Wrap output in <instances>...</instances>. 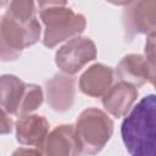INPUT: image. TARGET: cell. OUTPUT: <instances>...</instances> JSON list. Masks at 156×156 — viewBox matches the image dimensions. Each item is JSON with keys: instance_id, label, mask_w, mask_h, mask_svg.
<instances>
[{"instance_id": "8992f818", "label": "cell", "mask_w": 156, "mask_h": 156, "mask_svg": "<svg viewBox=\"0 0 156 156\" xmlns=\"http://www.w3.org/2000/svg\"><path fill=\"white\" fill-rule=\"evenodd\" d=\"M96 58L95 43L88 37H74L55 54V63L66 74L78 73L87 63Z\"/></svg>"}, {"instance_id": "7c38bea8", "label": "cell", "mask_w": 156, "mask_h": 156, "mask_svg": "<svg viewBox=\"0 0 156 156\" xmlns=\"http://www.w3.org/2000/svg\"><path fill=\"white\" fill-rule=\"evenodd\" d=\"M115 73L118 80L127 82L139 88L149 82L150 67L145 56L139 54H128L118 62Z\"/></svg>"}, {"instance_id": "6da1fadb", "label": "cell", "mask_w": 156, "mask_h": 156, "mask_svg": "<svg viewBox=\"0 0 156 156\" xmlns=\"http://www.w3.org/2000/svg\"><path fill=\"white\" fill-rule=\"evenodd\" d=\"M127 151L134 156H156V95L143 98L121 127Z\"/></svg>"}, {"instance_id": "e0dca14e", "label": "cell", "mask_w": 156, "mask_h": 156, "mask_svg": "<svg viewBox=\"0 0 156 156\" xmlns=\"http://www.w3.org/2000/svg\"><path fill=\"white\" fill-rule=\"evenodd\" d=\"M12 127H13V122L10 117V113L5 110L1 108V123H0V133L4 135V134H9L11 133L12 130Z\"/></svg>"}, {"instance_id": "277c9868", "label": "cell", "mask_w": 156, "mask_h": 156, "mask_svg": "<svg viewBox=\"0 0 156 156\" xmlns=\"http://www.w3.org/2000/svg\"><path fill=\"white\" fill-rule=\"evenodd\" d=\"M40 20L45 26L43 44L49 49L83 33L87 26V20L82 13L65 6L40 10Z\"/></svg>"}, {"instance_id": "30bf717a", "label": "cell", "mask_w": 156, "mask_h": 156, "mask_svg": "<svg viewBox=\"0 0 156 156\" xmlns=\"http://www.w3.org/2000/svg\"><path fill=\"white\" fill-rule=\"evenodd\" d=\"M138 98L136 87L118 80L102 95V106L113 117H124Z\"/></svg>"}, {"instance_id": "ffe728a7", "label": "cell", "mask_w": 156, "mask_h": 156, "mask_svg": "<svg viewBox=\"0 0 156 156\" xmlns=\"http://www.w3.org/2000/svg\"><path fill=\"white\" fill-rule=\"evenodd\" d=\"M149 82L154 85V88L156 89V71H152L150 72V78H149Z\"/></svg>"}, {"instance_id": "8fae6325", "label": "cell", "mask_w": 156, "mask_h": 156, "mask_svg": "<svg viewBox=\"0 0 156 156\" xmlns=\"http://www.w3.org/2000/svg\"><path fill=\"white\" fill-rule=\"evenodd\" d=\"M113 71L104 63L90 66L79 78V89L90 98H101L112 85Z\"/></svg>"}, {"instance_id": "2e32d148", "label": "cell", "mask_w": 156, "mask_h": 156, "mask_svg": "<svg viewBox=\"0 0 156 156\" xmlns=\"http://www.w3.org/2000/svg\"><path fill=\"white\" fill-rule=\"evenodd\" d=\"M145 58L149 63L150 72L156 71V33L147 35L145 41Z\"/></svg>"}, {"instance_id": "4fadbf2b", "label": "cell", "mask_w": 156, "mask_h": 156, "mask_svg": "<svg viewBox=\"0 0 156 156\" xmlns=\"http://www.w3.org/2000/svg\"><path fill=\"white\" fill-rule=\"evenodd\" d=\"M27 84L13 74H4L0 78L1 108L10 115H17Z\"/></svg>"}, {"instance_id": "5b68a950", "label": "cell", "mask_w": 156, "mask_h": 156, "mask_svg": "<svg viewBox=\"0 0 156 156\" xmlns=\"http://www.w3.org/2000/svg\"><path fill=\"white\" fill-rule=\"evenodd\" d=\"M126 41L139 34L156 33V0H133L122 15Z\"/></svg>"}, {"instance_id": "52a82bcc", "label": "cell", "mask_w": 156, "mask_h": 156, "mask_svg": "<svg viewBox=\"0 0 156 156\" xmlns=\"http://www.w3.org/2000/svg\"><path fill=\"white\" fill-rule=\"evenodd\" d=\"M48 105L56 112L68 111L74 102L76 80L71 74H55L45 83Z\"/></svg>"}, {"instance_id": "d6986e66", "label": "cell", "mask_w": 156, "mask_h": 156, "mask_svg": "<svg viewBox=\"0 0 156 156\" xmlns=\"http://www.w3.org/2000/svg\"><path fill=\"white\" fill-rule=\"evenodd\" d=\"M106 1H108L110 4L117 5V6H127V5H129L133 0H106Z\"/></svg>"}, {"instance_id": "7a4b0ae2", "label": "cell", "mask_w": 156, "mask_h": 156, "mask_svg": "<svg viewBox=\"0 0 156 156\" xmlns=\"http://www.w3.org/2000/svg\"><path fill=\"white\" fill-rule=\"evenodd\" d=\"M76 135L80 154L100 152L113 133V122L106 112L96 107L85 108L76 122Z\"/></svg>"}, {"instance_id": "ac0fdd59", "label": "cell", "mask_w": 156, "mask_h": 156, "mask_svg": "<svg viewBox=\"0 0 156 156\" xmlns=\"http://www.w3.org/2000/svg\"><path fill=\"white\" fill-rule=\"evenodd\" d=\"M68 0H37L40 10L48 7H56V6H65Z\"/></svg>"}, {"instance_id": "9a60e30c", "label": "cell", "mask_w": 156, "mask_h": 156, "mask_svg": "<svg viewBox=\"0 0 156 156\" xmlns=\"http://www.w3.org/2000/svg\"><path fill=\"white\" fill-rule=\"evenodd\" d=\"M43 99H44L43 90H41V88L39 85H37V84H27L24 95H23L21 105L18 107L17 116L32 113L38 107H40V105L43 104Z\"/></svg>"}, {"instance_id": "9c48e42d", "label": "cell", "mask_w": 156, "mask_h": 156, "mask_svg": "<svg viewBox=\"0 0 156 156\" xmlns=\"http://www.w3.org/2000/svg\"><path fill=\"white\" fill-rule=\"evenodd\" d=\"M49 122L44 116L32 113L18 116L15 123L16 139L22 145L40 150L49 134Z\"/></svg>"}, {"instance_id": "44dd1931", "label": "cell", "mask_w": 156, "mask_h": 156, "mask_svg": "<svg viewBox=\"0 0 156 156\" xmlns=\"http://www.w3.org/2000/svg\"><path fill=\"white\" fill-rule=\"evenodd\" d=\"M7 1H10V0H1V5H2V6H5Z\"/></svg>"}, {"instance_id": "3957f363", "label": "cell", "mask_w": 156, "mask_h": 156, "mask_svg": "<svg viewBox=\"0 0 156 156\" xmlns=\"http://www.w3.org/2000/svg\"><path fill=\"white\" fill-rule=\"evenodd\" d=\"M40 23L38 18L21 23L6 12L0 23V57L2 61L17 60L23 49L34 45L40 39Z\"/></svg>"}, {"instance_id": "ba28073f", "label": "cell", "mask_w": 156, "mask_h": 156, "mask_svg": "<svg viewBox=\"0 0 156 156\" xmlns=\"http://www.w3.org/2000/svg\"><path fill=\"white\" fill-rule=\"evenodd\" d=\"M41 154L49 156H74L79 155V145L73 124H60L49 132Z\"/></svg>"}, {"instance_id": "5bb4252c", "label": "cell", "mask_w": 156, "mask_h": 156, "mask_svg": "<svg viewBox=\"0 0 156 156\" xmlns=\"http://www.w3.org/2000/svg\"><path fill=\"white\" fill-rule=\"evenodd\" d=\"M6 13L21 23H28L37 18L34 0H10Z\"/></svg>"}]
</instances>
